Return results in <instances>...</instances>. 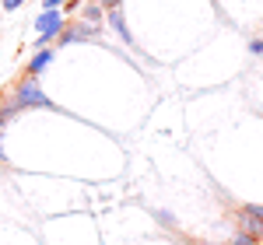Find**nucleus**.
I'll return each mask as SVG.
<instances>
[{
	"label": "nucleus",
	"instance_id": "7",
	"mask_svg": "<svg viewBox=\"0 0 263 245\" xmlns=\"http://www.w3.org/2000/svg\"><path fill=\"white\" fill-rule=\"evenodd\" d=\"M228 245H260V242H256V238H249V235H242V231H235Z\"/></svg>",
	"mask_w": 263,
	"mask_h": 245
},
{
	"label": "nucleus",
	"instance_id": "10",
	"mask_svg": "<svg viewBox=\"0 0 263 245\" xmlns=\"http://www.w3.org/2000/svg\"><path fill=\"white\" fill-rule=\"evenodd\" d=\"M25 0H4V11H18Z\"/></svg>",
	"mask_w": 263,
	"mask_h": 245
},
{
	"label": "nucleus",
	"instance_id": "6",
	"mask_svg": "<svg viewBox=\"0 0 263 245\" xmlns=\"http://www.w3.org/2000/svg\"><path fill=\"white\" fill-rule=\"evenodd\" d=\"M84 21H88L91 28H99V21H102V7L99 4H88V7H84Z\"/></svg>",
	"mask_w": 263,
	"mask_h": 245
},
{
	"label": "nucleus",
	"instance_id": "2",
	"mask_svg": "<svg viewBox=\"0 0 263 245\" xmlns=\"http://www.w3.org/2000/svg\"><path fill=\"white\" fill-rule=\"evenodd\" d=\"M60 46H70V42H99V28H91L88 21H78V25H63L60 35H57Z\"/></svg>",
	"mask_w": 263,
	"mask_h": 245
},
{
	"label": "nucleus",
	"instance_id": "5",
	"mask_svg": "<svg viewBox=\"0 0 263 245\" xmlns=\"http://www.w3.org/2000/svg\"><path fill=\"white\" fill-rule=\"evenodd\" d=\"M49 60H53V53H49V49H39V53L32 56V63H28V77H35L42 67H49Z\"/></svg>",
	"mask_w": 263,
	"mask_h": 245
},
{
	"label": "nucleus",
	"instance_id": "11",
	"mask_svg": "<svg viewBox=\"0 0 263 245\" xmlns=\"http://www.w3.org/2000/svg\"><path fill=\"white\" fill-rule=\"evenodd\" d=\"M249 53H256V56H260V53H263V42L253 39V42H249Z\"/></svg>",
	"mask_w": 263,
	"mask_h": 245
},
{
	"label": "nucleus",
	"instance_id": "9",
	"mask_svg": "<svg viewBox=\"0 0 263 245\" xmlns=\"http://www.w3.org/2000/svg\"><path fill=\"white\" fill-rule=\"evenodd\" d=\"M123 0H99V7H105V11H116Z\"/></svg>",
	"mask_w": 263,
	"mask_h": 245
},
{
	"label": "nucleus",
	"instance_id": "3",
	"mask_svg": "<svg viewBox=\"0 0 263 245\" xmlns=\"http://www.w3.org/2000/svg\"><path fill=\"white\" fill-rule=\"evenodd\" d=\"M239 231L249 235V238H256V242H263V221H260V217H253L246 207H242V214H239Z\"/></svg>",
	"mask_w": 263,
	"mask_h": 245
},
{
	"label": "nucleus",
	"instance_id": "1",
	"mask_svg": "<svg viewBox=\"0 0 263 245\" xmlns=\"http://www.w3.org/2000/svg\"><path fill=\"white\" fill-rule=\"evenodd\" d=\"M21 109H53V98L39 88L35 77H25V81L14 88V95L0 105V112H7V116H14V112H21Z\"/></svg>",
	"mask_w": 263,
	"mask_h": 245
},
{
	"label": "nucleus",
	"instance_id": "8",
	"mask_svg": "<svg viewBox=\"0 0 263 245\" xmlns=\"http://www.w3.org/2000/svg\"><path fill=\"white\" fill-rule=\"evenodd\" d=\"M63 4H67V0H46V4H42V7H46V11H60Z\"/></svg>",
	"mask_w": 263,
	"mask_h": 245
},
{
	"label": "nucleus",
	"instance_id": "4",
	"mask_svg": "<svg viewBox=\"0 0 263 245\" xmlns=\"http://www.w3.org/2000/svg\"><path fill=\"white\" fill-rule=\"evenodd\" d=\"M109 25L116 28V35H120L123 42H130V32H126V18H123V7H116V11H109Z\"/></svg>",
	"mask_w": 263,
	"mask_h": 245
},
{
	"label": "nucleus",
	"instance_id": "12",
	"mask_svg": "<svg viewBox=\"0 0 263 245\" xmlns=\"http://www.w3.org/2000/svg\"><path fill=\"white\" fill-rule=\"evenodd\" d=\"M0 161H4V133H0Z\"/></svg>",
	"mask_w": 263,
	"mask_h": 245
}]
</instances>
